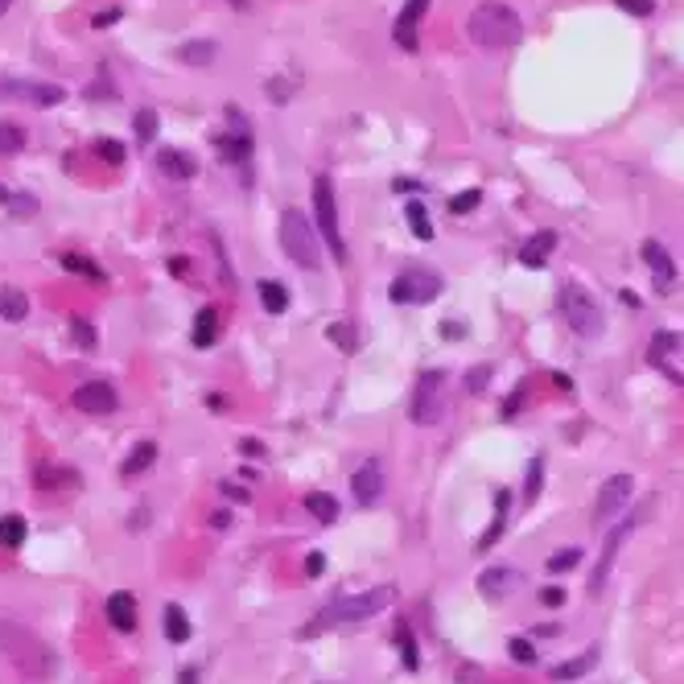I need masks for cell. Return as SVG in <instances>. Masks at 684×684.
Returning a JSON list of instances; mask_svg holds the SVG:
<instances>
[{"label": "cell", "mask_w": 684, "mask_h": 684, "mask_svg": "<svg viewBox=\"0 0 684 684\" xmlns=\"http://www.w3.org/2000/svg\"><path fill=\"white\" fill-rule=\"evenodd\" d=\"M71 404L79 408V413L108 417V413H116V408H120V396H116V388L104 384V380H87V384H79V388L71 392Z\"/></svg>", "instance_id": "8fae6325"}, {"label": "cell", "mask_w": 684, "mask_h": 684, "mask_svg": "<svg viewBox=\"0 0 684 684\" xmlns=\"http://www.w3.org/2000/svg\"><path fill=\"white\" fill-rule=\"evenodd\" d=\"M281 244H285V256L297 268H305V272H318L322 268V248H318L314 223L305 219L297 207H285L281 211Z\"/></svg>", "instance_id": "277c9868"}, {"label": "cell", "mask_w": 684, "mask_h": 684, "mask_svg": "<svg viewBox=\"0 0 684 684\" xmlns=\"http://www.w3.org/2000/svg\"><path fill=\"white\" fill-rule=\"evenodd\" d=\"M25 536H29V524L21 516H5V520H0V549H21Z\"/></svg>", "instance_id": "f546056e"}, {"label": "cell", "mask_w": 684, "mask_h": 684, "mask_svg": "<svg viewBox=\"0 0 684 684\" xmlns=\"http://www.w3.org/2000/svg\"><path fill=\"white\" fill-rule=\"evenodd\" d=\"M33 487L38 491H54V487H79V474L66 470V466H42L33 474Z\"/></svg>", "instance_id": "603a6c76"}, {"label": "cell", "mask_w": 684, "mask_h": 684, "mask_svg": "<svg viewBox=\"0 0 684 684\" xmlns=\"http://www.w3.org/2000/svg\"><path fill=\"white\" fill-rule=\"evenodd\" d=\"M643 260H647V268H652V285H656V293H672V289H676V264H672V256L664 252L660 239H643Z\"/></svg>", "instance_id": "5bb4252c"}, {"label": "cell", "mask_w": 684, "mask_h": 684, "mask_svg": "<svg viewBox=\"0 0 684 684\" xmlns=\"http://www.w3.org/2000/svg\"><path fill=\"white\" fill-rule=\"evenodd\" d=\"M351 491L359 507H375L384 499V462L380 458H363L351 474Z\"/></svg>", "instance_id": "7c38bea8"}, {"label": "cell", "mask_w": 684, "mask_h": 684, "mask_svg": "<svg viewBox=\"0 0 684 684\" xmlns=\"http://www.w3.org/2000/svg\"><path fill=\"white\" fill-rule=\"evenodd\" d=\"M623 13H631V17H652L656 13V0H614Z\"/></svg>", "instance_id": "60d3db41"}, {"label": "cell", "mask_w": 684, "mask_h": 684, "mask_svg": "<svg viewBox=\"0 0 684 684\" xmlns=\"http://www.w3.org/2000/svg\"><path fill=\"white\" fill-rule=\"evenodd\" d=\"M157 169H161L165 178H174V182H190V178L198 174L194 157H190V153H178V149H161V153H157Z\"/></svg>", "instance_id": "d6986e66"}, {"label": "cell", "mask_w": 684, "mask_h": 684, "mask_svg": "<svg viewBox=\"0 0 684 684\" xmlns=\"http://www.w3.org/2000/svg\"><path fill=\"white\" fill-rule=\"evenodd\" d=\"M104 614H108V623H112L120 635H132V631H136V598H132L128 590H116V594L104 602Z\"/></svg>", "instance_id": "2e32d148"}, {"label": "cell", "mask_w": 684, "mask_h": 684, "mask_svg": "<svg viewBox=\"0 0 684 684\" xmlns=\"http://www.w3.org/2000/svg\"><path fill=\"white\" fill-rule=\"evenodd\" d=\"M198 676H202V672H198L194 664H186V668H182V680H178V684H198Z\"/></svg>", "instance_id": "f907efd6"}, {"label": "cell", "mask_w": 684, "mask_h": 684, "mask_svg": "<svg viewBox=\"0 0 684 684\" xmlns=\"http://www.w3.org/2000/svg\"><path fill=\"white\" fill-rule=\"evenodd\" d=\"M219 491H223L227 499H235V503H248V491H244V487H235V483H219Z\"/></svg>", "instance_id": "7dc6e473"}, {"label": "cell", "mask_w": 684, "mask_h": 684, "mask_svg": "<svg viewBox=\"0 0 684 684\" xmlns=\"http://www.w3.org/2000/svg\"><path fill=\"white\" fill-rule=\"evenodd\" d=\"M71 330H75V338H79L83 351H95V330H91L87 322H71Z\"/></svg>", "instance_id": "7bdbcfd3"}, {"label": "cell", "mask_w": 684, "mask_h": 684, "mask_svg": "<svg viewBox=\"0 0 684 684\" xmlns=\"http://www.w3.org/2000/svg\"><path fill=\"white\" fill-rule=\"evenodd\" d=\"M577 561H581V549H561V553L549 557V573H565V569H573Z\"/></svg>", "instance_id": "ab89813d"}, {"label": "cell", "mask_w": 684, "mask_h": 684, "mask_svg": "<svg viewBox=\"0 0 684 684\" xmlns=\"http://www.w3.org/2000/svg\"><path fill=\"white\" fill-rule=\"evenodd\" d=\"M178 58L190 66H207V62H215V42H186L178 50Z\"/></svg>", "instance_id": "836d02e7"}, {"label": "cell", "mask_w": 684, "mask_h": 684, "mask_svg": "<svg viewBox=\"0 0 684 684\" xmlns=\"http://www.w3.org/2000/svg\"><path fill=\"white\" fill-rule=\"evenodd\" d=\"M0 99H25V104L54 108L66 99V91L54 83H38V79H0Z\"/></svg>", "instance_id": "30bf717a"}, {"label": "cell", "mask_w": 684, "mask_h": 684, "mask_svg": "<svg viewBox=\"0 0 684 684\" xmlns=\"http://www.w3.org/2000/svg\"><path fill=\"white\" fill-rule=\"evenodd\" d=\"M540 602H544V606H561V602H565V590H557V586L540 590Z\"/></svg>", "instance_id": "c3c4849f"}, {"label": "cell", "mask_w": 684, "mask_h": 684, "mask_svg": "<svg viewBox=\"0 0 684 684\" xmlns=\"http://www.w3.org/2000/svg\"><path fill=\"white\" fill-rule=\"evenodd\" d=\"M553 252H557V231H536V235L528 239V244L520 248V264H528V268H544Z\"/></svg>", "instance_id": "e0dca14e"}, {"label": "cell", "mask_w": 684, "mask_h": 684, "mask_svg": "<svg viewBox=\"0 0 684 684\" xmlns=\"http://www.w3.org/2000/svg\"><path fill=\"white\" fill-rule=\"evenodd\" d=\"M25 149V132L9 120H0V157H17Z\"/></svg>", "instance_id": "1f68e13d"}, {"label": "cell", "mask_w": 684, "mask_h": 684, "mask_svg": "<svg viewBox=\"0 0 684 684\" xmlns=\"http://www.w3.org/2000/svg\"><path fill=\"white\" fill-rule=\"evenodd\" d=\"M314 219L326 235V244L334 252V260H347V244H342V227H338V202H334V186L326 174L314 178Z\"/></svg>", "instance_id": "ba28073f"}, {"label": "cell", "mask_w": 684, "mask_h": 684, "mask_svg": "<svg viewBox=\"0 0 684 684\" xmlns=\"http://www.w3.org/2000/svg\"><path fill=\"white\" fill-rule=\"evenodd\" d=\"M260 305L268 314H285L289 310V289L277 281H260Z\"/></svg>", "instance_id": "f1b7e54d"}, {"label": "cell", "mask_w": 684, "mask_h": 684, "mask_svg": "<svg viewBox=\"0 0 684 684\" xmlns=\"http://www.w3.org/2000/svg\"><path fill=\"white\" fill-rule=\"evenodd\" d=\"M466 33L478 50L487 54H503V50H516L520 38H524V25H520V13L503 5V0H483L474 5L470 21H466Z\"/></svg>", "instance_id": "6da1fadb"}, {"label": "cell", "mask_w": 684, "mask_h": 684, "mask_svg": "<svg viewBox=\"0 0 684 684\" xmlns=\"http://www.w3.org/2000/svg\"><path fill=\"white\" fill-rule=\"evenodd\" d=\"M446 281L437 277V272H425V268H408L400 277L388 285V301L392 305H429L433 297H441Z\"/></svg>", "instance_id": "52a82bcc"}, {"label": "cell", "mask_w": 684, "mask_h": 684, "mask_svg": "<svg viewBox=\"0 0 684 684\" xmlns=\"http://www.w3.org/2000/svg\"><path fill=\"white\" fill-rule=\"evenodd\" d=\"M322 569H326V557H322V553H310V557H305V577H322Z\"/></svg>", "instance_id": "f6af8a7d"}, {"label": "cell", "mask_w": 684, "mask_h": 684, "mask_svg": "<svg viewBox=\"0 0 684 684\" xmlns=\"http://www.w3.org/2000/svg\"><path fill=\"white\" fill-rule=\"evenodd\" d=\"M231 5H239V9H248V0H231Z\"/></svg>", "instance_id": "6f0895ef"}, {"label": "cell", "mask_w": 684, "mask_h": 684, "mask_svg": "<svg viewBox=\"0 0 684 684\" xmlns=\"http://www.w3.org/2000/svg\"><path fill=\"white\" fill-rule=\"evenodd\" d=\"M507 516H511V491H507V487H499V491H495V520H491V528L483 532V540H478V553H487L491 544L503 536Z\"/></svg>", "instance_id": "ffe728a7"}, {"label": "cell", "mask_w": 684, "mask_h": 684, "mask_svg": "<svg viewBox=\"0 0 684 684\" xmlns=\"http://www.w3.org/2000/svg\"><path fill=\"white\" fill-rule=\"evenodd\" d=\"M244 454H248V458H260V454H264V450H260V441H256V437H248V441H244Z\"/></svg>", "instance_id": "816d5d0a"}, {"label": "cell", "mask_w": 684, "mask_h": 684, "mask_svg": "<svg viewBox=\"0 0 684 684\" xmlns=\"http://www.w3.org/2000/svg\"><path fill=\"white\" fill-rule=\"evenodd\" d=\"M153 462H157V441H141V446H136V450L124 458L120 474H124V478H136V474H145Z\"/></svg>", "instance_id": "cb8c5ba5"}, {"label": "cell", "mask_w": 684, "mask_h": 684, "mask_svg": "<svg viewBox=\"0 0 684 684\" xmlns=\"http://www.w3.org/2000/svg\"><path fill=\"white\" fill-rule=\"evenodd\" d=\"M396 647H400V656H404V668L417 672L421 668V656H417V639H413V631H408V623L396 627Z\"/></svg>", "instance_id": "4dcf8cb0"}, {"label": "cell", "mask_w": 684, "mask_h": 684, "mask_svg": "<svg viewBox=\"0 0 684 684\" xmlns=\"http://www.w3.org/2000/svg\"><path fill=\"white\" fill-rule=\"evenodd\" d=\"M194 347H215L219 342V305H207V310H198L194 318Z\"/></svg>", "instance_id": "44dd1931"}, {"label": "cell", "mask_w": 684, "mask_h": 684, "mask_svg": "<svg viewBox=\"0 0 684 684\" xmlns=\"http://www.w3.org/2000/svg\"><path fill=\"white\" fill-rule=\"evenodd\" d=\"M631 495H635V478L631 474H610L598 487V499H594V524L602 528L614 516H623V507L631 503Z\"/></svg>", "instance_id": "9c48e42d"}, {"label": "cell", "mask_w": 684, "mask_h": 684, "mask_svg": "<svg viewBox=\"0 0 684 684\" xmlns=\"http://www.w3.org/2000/svg\"><path fill=\"white\" fill-rule=\"evenodd\" d=\"M62 268H66V272H79V277H87V281H95V285L104 281V268H99L95 260H87V256H71V252H66V256H62Z\"/></svg>", "instance_id": "d6a6232c"}, {"label": "cell", "mask_w": 684, "mask_h": 684, "mask_svg": "<svg viewBox=\"0 0 684 684\" xmlns=\"http://www.w3.org/2000/svg\"><path fill=\"white\" fill-rule=\"evenodd\" d=\"M326 338L334 342L342 355H355V351H359V330H355L351 322H330V326H326Z\"/></svg>", "instance_id": "4316f807"}, {"label": "cell", "mask_w": 684, "mask_h": 684, "mask_svg": "<svg viewBox=\"0 0 684 684\" xmlns=\"http://www.w3.org/2000/svg\"><path fill=\"white\" fill-rule=\"evenodd\" d=\"M99 157H104L108 165H120V161H124V145L108 136V141H99Z\"/></svg>", "instance_id": "b9f144b4"}, {"label": "cell", "mask_w": 684, "mask_h": 684, "mask_svg": "<svg viewBox=\"0 0 684 684\" xmlns=\"http://www.w3.org/2000/svg\"><path fill=\"white\" fill-rule=\"evenodd\" d=\"M211 524H215V528H227V524H231V511H215Z\"/></svg>", "instance_id": "f5cc1de1"}, {"label": "cell", "mask_w": 684, "mask_h": 684, "mask_svg": "<svg viewBox=\"0 0 684 684\" xmlns=\"http://www.w3.org/2000/svg\"><path fill=\"white\" fill-rule=\"evenodd\" d=\"M9 5H13V0H0V17H5V13H9Z\"/></svg>", "instance_id": "11a10c76"}, {"label": "cell", "mask_w": 684, "mask_h": 684, "mask_svg": "<svg viewBox=\"0 0 684 684\" xmlns=\"http://www.w3.org/2000/svg\"><path fill=\"white\" fill-rule=\"evenodd\" d=\"M507 652H511V660H516V664H536V647H532L524 635L511 639V643H507Z\"/></svg>", "instance_id": "74e56055"}, {"label": "cell", "mask_w": 684, "mask_h": 684, "mask_svg": "<svg viewBox=\"0 0 684 684\" xmlns=\"http://www.w3.org/2000/svg\"><path fill=\"white\" fill-rule=\"evenodd\" d=\"M13 207H17L13 215H21V219H25V215H33V211H38V202H33L29 194H17V198H13Z\"/></svg>", "instance_id": "bcb514c9"}, {"label": "cell", "mask_w": 684, "mask_h": 684, "mask_svg": "<svg viewBox=\"0 0 684 684\" xmlns=\"http://www.w3.org/2000/svg\"><path fill=\"white\" fill-rule=\"evenodd\" d=\"M487 375H491V367H487V363H483V367H474V371H470V392H483V388H487Z\"/></svg>", "instance_id": "ee69618b"}, {"label": "cell", "mask_w": 684, "mask_h": 684, "mask_svg": "<svg viewBox=\"0 0 684 684\" xmlns=\"http://www.w3.org/2000/svg\"><path fill=\"white\" fill-rule=\"evenodd\" d=\"M425 9H429V0H408V5L400 9V17H396V25H392V42L404 50V54H417L421 50V17H425Z\"/></svg>", "instance_id": "4fadbf2b"}, {"label": "cell", "mask_w": 684, "mask_h": 684, "mask_svg": "<svg viewBox=\"0 0 684 684\" xmlns=\"http://www.w3.org/2000/svg\"><path fill=\"white\" fill-rule=\"evenodd\" d=\"M478 202H483V194H478V190H466V194H454V198H450V211H454V215H470Z\"/></svg>", "instance_id": "f35d334b"}, {"label": "cell", "mask_w": 684, "mask_h": 684, "mask_svg": "<svg viewBox=\"0 0 684 684\" xmlns=\"http://www.w3.org/2000/svg\"><path fill=\"white\" fill-rule=\"evenodd\" d=\"M215 149H219V157H223V161L244 165V161L252 157V132H248V128H239V132H223V136H215Z\"/></svg>", "instance_id": "ac0fdd59"}, {"label": "cell", "mask_w": 684, "mask_h": 684, "mask_svg": "<svg viewBox=\"0 0 684 684\" xmlns=\"http://www.w3.org/2000/svg\"><path fill=\"white\" fill-rule=\"evenodd\" d=\"M404 215H408V227H413L417 239H433V223H429V215H425L421 202H408Z\"/></svg>", "instance_id": "e575fe53"}, {"label": "cell", "mask_w": 684, "mask_h": 684, "mask_svg": "<svg viewBox=\"0 0 684 684\" xmlns=\"http://www.w3.org/2000/svg\"><path fill=\"white\" fill-rule=\"evenodd\" d=\"M116 17H120V9H108V13H99V17H95V29H104V25H112Z\"/></svg>", "instance_id": "681fc988"}, {"label": "cell", "mask_w": 684, "mask_h": 684, "mask_svg": "<svg viewBox=\"0 0 684 684\" xmlns=\"http://www.w3.org/2000/svg\"><path fill=\"white\" fill-rule=\"evenodd\" d=\"M132 128H136V141H153V136H157V112H136V120H132Z\"/></svg>", "instance_id": "8d00e7d4"}, {"label": "cell", "mask_w": 684, "mask_h": 684, "mask_svg": "<svg viewBox=\"0 0 684 684\" xmlns=\"http://www.w3.org/2000/svg\"><path fill=\"white\" fill-rule=\"evenodd\" d=\"M29 314V297L21 289H0V318L5 322H25Z\"/></svg>", "instance_id": "484cf974"}, {"label": "cell", "mask_w": 684, "mask_h": 684, "mask_svg": "<svg viewBox=\"0 0 684 684\" xmlns=\"http://www.w3.org/2000/svg\"><path fill=\"white\" fill-rule=\"evenodd\" d=\"M557 305H561V318H565V326H569L577 338H598V334L606 330V314H602L598 297H594L590 289H581L577 281H569V285L561 289Z\"/></svg>", "instance_id": "5b68a950"}, {"label": "cell", "mask_w": 684, "mask_h": 684, "mask_svg": "<svg viewBox=\"0 0 684 684\" xmlns=\"http://www.w3.org/2000/svg\"><path fill=\"white\" fill-rule=\"evenodd\" d=\"M0 652L29 680H50L58 668L54 652L38 639V631H29L25 623H13V619H0Z\"/></svg>", "instance_id": "3957f363"}, {"label": "cell", "mask_w": 684, "mask_h": 684, "mask_svg": "<svg viewBox=\"0 0 684 684\" xmlns=\"http://www.w3.org/2000/svg\"><path fill=\"white\" fill-rule=\"evenodd\" d=\"M446 371H421V380L413 388V400H408V417L413 425H437L446 417Z\"/></svg>", "instance_id": "8992f818"}, {"label": "cell", "mask_w": 684, "mask_h": 684, "mask_svg": "<svg viewBox=\"0 0 684 684\" xmlns=\"http://www.w3.org/2000/svg\"><path fill=\"white\" fill-rule=\"evenodd\" d=\"M520 586V573L516 569H487L483 577H478V594H483L487 602H503L511 590H516Z\"/></svg>", "instance_id": "9a60e30c"}, {"label": "cell", "mask_w": 684, "mask_h": 684, "mask_svg": "<svg viewBox=\"0 0 684 684\" xmlns=\"http://www.w3.org/2000/svg\"><path fill=\"white\" fill-rule=\"evenodd\" d=\"M594 664H598V652H586V656H577V660H565V664H557V668H553V680H557V684H565V680H581V676H586Z\"/></svg>", "instance_id": "83f0119b"}, {"label": "cell", "mask_w": 684, "mask_h": 684, "mask_svg": "<svg viewBox=\"0 0 684 684\" xmlns=\"http://www.w3.org/2000/svg\"><path fill=\"white\" fill-rule=\"evenodd\" d=\"M619 297H623V305H631V310H639V293H631V289H623Z\"/></svg>", "instance_id": "db71d44e"}, {"label": "cell", "mask_w": 684, "mask_h": 684, "mask_svg": "<svg viewBox=\"0 0 684 684\" xmlns=\"http://www.w3.org/2000/svg\"><path fill=\"white\" fill-rule=\"evenodd\" d=\"M305 511H310L318 524H334L338 520V499L326 495V491H310V495H305Z\"/></svg>", "instance_id": "d4e9b609"}, {"label": "cell", "mask_w": 684, "mask_h": 684, "mask_svg": "<svg viewBox=\"0 0 684 684\" xmlns=\"http://www.w3.org/2000/svg\"><path fill=\"white\" fill-rule=\"evenodd\" d=\"M0 202H9V190L5 186H0Z\"/></svg>", "instance_id": "9f6ffc18"}, {"label": "cell", "mask_w": 684, "mask_h": 684, "mask_svg": "<svg viewBox=\"0 0 684 684\" xmlns=\"http://www.w3.org/2000/svg\"><path fill=\"white\" fill-rule=\"evenodd\" d=\"M161 627H165V639H169V643H186V639H190V619H186V610H182L178 602L165 606Z\"/></svg>", "instance_id": "7402d4cb"}, {"label": "cell", "mask_w": 684, "mask_h": 684, "mask_svg": "<svg viewBox=\"0 0 684 684\" xmlns=\"http://www.w3.org/2000/svg\"><path fill=\"white\" fill-rule=\"evenodd\" d=\"M676 347H680V334H664V330H660V334L652 338V355H647V359H652V363L660 367V363H664V355H672Z\"/></svg>", "instance_id": "d590c367"}, {"label": "cell", "mask_w": 684, "mask_h": 684, "mask_svg": "<svg viewBox=\"0 0 684 684\" xmlns=\"http://www.w3.org/2000/svg\"><path fill=\"white\" fill-rule=\"evenodd\" d=\"M396 602V590L392 586H375V590H367V594H347V598H330L318 614H314V623H305L297 635L301 639H310V635H318V631H330V627H347V623H363V619H375L380 610H388Z\"/></svg>", "instance_id": "7a4b0ae2"}]
</instances>
